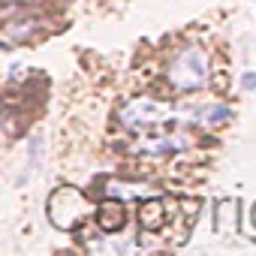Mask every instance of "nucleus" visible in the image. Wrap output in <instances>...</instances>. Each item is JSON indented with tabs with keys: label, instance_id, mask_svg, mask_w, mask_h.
I'll list each match as a JSON object with an SVG mask.
<instances>
[{
	"label": "nucleus",
	"instance_id": "obj_4",
	"mask_svg": "<svg viewBox=\"0 0 256 256\" xmlns=\"http://www.w3.org/2000/svg\"><path fill=\"white\" fill-rule=\"evenodd\" d=\"M193 145H196V136H190L187 130H169V133H148V136L136 139L133 151L148 154V157H169V154H181Z\"/></svg>",
	"mask_w": 256,
	"mask_h": 256
},
{
	"label": "nucleus",
	"instance_id": "obj_9",
	"mask_svg": "<svg viewBox=\"0 0 256 256\" xmlns=\"http://www.w3.org/2000/svg\"><path fill=\"white\" fill-rule=\"evenodd\" d=\"M238 226V202L235 199H223L214 211V232L226 235V232H235Z\"/></svg>",
	"mask_w": 256,
	"mask_h": 256
},
{
	"label": "nucleus",
	"instance_id": "obj_7",
	"mask_svg": "<svg viewBox=\"0 0 256 256\" xmlns=\"http://www.w3.org/2000/svg\"><path fill=\"white\" fill-rule=\"evenodd\" d=\"M94 214H96L100 232H106V235H114V232H120L126 226V211H124V202L120 199H112L108 196L106 202H100L94 208Z\"/></svg>",
	"mask_w": 256,
	"mask_h": 256
},
{
	"label": "nucleus",
	"instance_id": "obj_8",
	"mask_svg": "<svg viewBox=\"0 0 256 256\" xmlns=\"http://www.w3.org/2000/svg\"><path fill=\"white\" fill-rule=\"evenodd\" d=\"M106 196L112 199H148V196H160V187H151V184H142V181H108L106 187Z\"/></svg>",
	"mask_w": 256,
	"mask_h": 256
},
{
	"label": "nucleus",
	"instance_id": "obj_5",
	"mask_svg": "<svg viewBox=\"0 0 256 256\" xmlns=\"http://www.w3.org/2000/svg\"><path fill=\"white\" fill-rule=\"evenodd\" d=\"M172 118L214 130V126H223L232 118V108L223 102H178V106H172Z\"/></svg>",
	"mask_w": 256,
	"mask_h": 256
},
{
	"label": "nucleus",
	"instance_id": "obj_1",
	"mask_svg": "<svg viewBox=\"0 0 256 256\" xmlns=\"http://www.w3.org/2000/svg\"><path fill=\"white\" fill-rule=\"evenodd\" d=\"M166 84L175 94H199L211 82V54L202 46H184L166 64Z\"/></svg>",
	"mask_w": 256,
	"mask_h": 256
},
{
	"label": "nucleus",
	"instance_id": "obj_12",
	"mask_svg": "<svg viewBox=\"0 0 256 256\" xmlns=\"http://www.w3.org/2000/svg\"><path fill=\"white\" fill-rule=\"evenodd\" d=\"M250 217H253V226H256V205H253V211H250Z\"/></svg>",
	"mask_w": 256,
	"mask_h": 256
},
{
	"label": "nucleus",
	"instance_id": "obj_3",
	"mask_svg": "<svg viewBox=\"0 0 256 256\" xmlns=\"http://www.w3.org/2000/svg\"><path fill=\"white\" fill-rule=\"evenodd\" d=\"M90 214V205H88V196L78 190V187H58L52 196H48V220L54 229H64V232H72L84 217Z\"/></svg>",
	"mask_w": 256,
	"mask_h": 256
},
{
	"label": "nucleus",
	"instance_id": "obj_6",
	"mask_svg": "<svg viewBox=\"0 0 256 256\" xmlns=\"http://www.w3.org/2000/svg\"><path fill=\"white\" fill-rule=\"evenodd\" d=\"M48 28L42 24V18H34V16H12L6 24H4V36L12 40V42H30L36 36H42Z\"/></svg>",
	"mask_w": 256,
	"mask_h": 256
},
{
	"label": "nucleus",
	"instance_id": "obj_11",
	"mask_svg": "<svg viewBox=\"0 0 256 256\" xmlns=\"http://www.w3.org/2000/svg\"><path fill=\"white\" fill-rule=\"evenodd\" d=\"M241 84H244L247 90H253V88H256V72H244V78H241Z\"/></svg>",
	"mask_w": 256,
	"mask_h": 256
},
{
	"label": "nucleus",
	"instance_id": "obj_2",
	"mask_svg": "<svg viewBox=\"0 0 256 256\" xmlns=\"http://www.w3.org/2000/svg\"><path fill=\"white\" fill-rule=\"evenodd\" d=\"M118 120L126 126V130H154V126L175 120L172 118V102L160 100V96H133L130 102H124L118 112Z\"/></svg>",
	"mask_w": 256,
	"mask_h": 256
},
{
	"label": "nucleus",
	"instance_id": "obj_10",
	"mask_svg": "<svg viewBox=\"0 0 256 256\" xmlns=\"http://www.w3.org/2000/svg\"><path fill=\"white\" fill-rule=\"evenodd\" d=\"M139 223H142L148 232H154V229L163 226V202H160V196H148V199H142Z\"/></svg>",
	"mask_w": 256,
	"mask_h": 256
}]
</instances>
